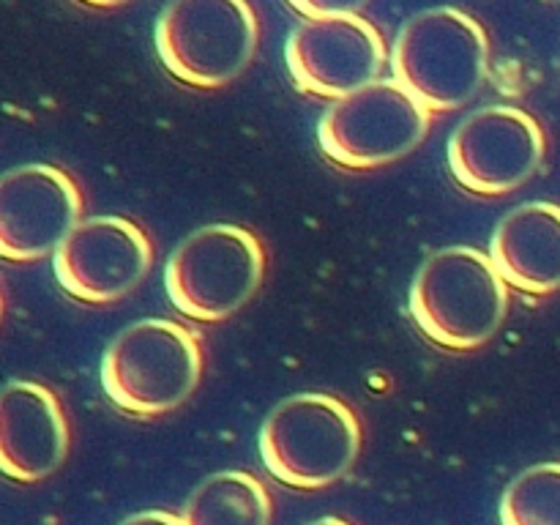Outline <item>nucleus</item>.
Wrapping results in <instances>:
<instances>
[{
  "instance_id": "4468645a",
  "label": "nucleus",
  "mask_w": 560,
  "mask_h": 525,
  "mask_svg": "<svg viewBox=\"0 0 560 525\" xmlns=\"http://www.w3.org/2000/svg\"><path fill=\"white\" fill-rule=\"evenodd\" d=\"M180 517L184 525H271V495L249 470H222L191 492Z\"/></svg>"
},
{
  "instance_id": "f257e3e1",
  "label": "nucleus",
  "mask_w": 560,
  "mask_h": 525,
  "mask_svg": "<svg viewBox=\"0 0 560 525\" xmlns=\"http://www.w3.org/2000/svg\"><path fill=\"white\" fill-rule=\"evenodd\" d=\"M509 312V284L492 257L476 246L438 249L410 288V315L424 337L446 350L485 345Z\"/></svg>"
},
{
  "instance_id": "6e6552de",
  "label": "nucleus",
  "mask_w": 560,
  "mask_h": 525,
  "mask_svg": "<svg viewBox=\"0 0 560 525\" xmlns=\"http://www.w3.org/2000/svg\"><path fill=\"white\" fill-rule=\"evenodd\" d=\"M430 115L397 77H388L334 102L317 124V142L328 162L345 170L383 167L421 145Z\"/></svg>"
},
{
  "instance_id": "f3484780",
  "label": "nucleus",
  "mask_w": 560,
  "mask_h": 525,
  "mask_svg": "<svg viewBox=\"0 0 560 525\" xmlns=\"http://www.w3.org/2000/svg\"><path fill=\"white\" fill-rule=\"evenodd\" d=\"M310 525H353V523H348V520H342V517H320Z\"/></svg>"
},
{
  "instance_id": "1a4fd4ad",
  "label": "nucleus",
  "mask_w": 560,
  "mask_h": 525,
  "mask_svg": "<svg viewBox=\"0 0 560 525\" xmlns=\"http://www.w3.org/2000/svg\"><path fill=\"white\" fill-rule=\"evenodd\" d=\"M547 140L539 120L512 104L476 109L448 137V170L465 191L501 197L528 184Z\"/></svg>"
},
{
  "instance_id": "39448f33",
  "label": "nucleus",
  "mask_w": 560,
  "mask_h": 525,
  "mask_svg": "<svg viewBox=\"0 0 560 525\" xmlns=\"http://www.w3.org/2000/svg\"><path fill=\"white\" fill-rule=\"evenodd\" d=\"M260 38L246 0H175L159 14L153 44L164 71L189 88H224L252 63Z\"/></svg>"
},
{
  "instance_id": "ddd939ff",
  "label": "nucleus",
  "mask_w": 560,
  "mask_h": 525,
  "mask_svg": "<svg viewBox=\"0 0 560 525\" xmlns=\"http://www.w3.org/2000/svg\"><path fill=\"white\" fill-rule=\"evenodd\" d=\"M490 257L509 288L550 295L560 288V206L536 200L514 208L495 228Z\"/></svg>"
},
{
  "instance_id": "423d86ee",
  "label": "nucleus",
  "mask_w": 560,
  "mask_h": 525,
  "mask_svg": "<svg viewBox=\"0 0 560 525\" xmlns=\"http://www.w3.org/2000/svg\"><path fill=\"white\" fill-rule=\"evenodd\" d=\"M266 277V249L249 228L206 224L180 241L164 268V288L180 315L219 323L235 315Z\"/></svg>"
},
{
  "instance_id": "2eb2a0df",
  "label": "nucleus",
  "mask_w": 560,
  "mask_h": 525,
  "mask_svg": "<svg viewBox=\"0 0 560 525\" xmlns=\"http://www.w3.org/2000/svg\"><path fill=\"white\" fill-rule=\"evenodd\" d=\"M501 525H560V463H539L501 498Z\"/></svg>"
},
{
  "instance_id": "9d476101",
  "label": "nucleus",
  "mask_w": 560,
  "mask_h": 525,
  "mask_svg": "<svg viewBox=\"0 0 560 525\" xmlns=\"http://www.w3.org/2000/svg\"><path fill=\"white\" fill-rule=\"evenodd\" d=\"M153 244L145 230L126 217H88L52 255L66 295L82 304H113L145 279Z\"/></svg>"
},
{
  "instance_id": "20e7f679",
  "label": "nucleus",
  "mask_w": 560,
  "mask_h": 525,
  "mask_svg": "<svg viewBox=\"0 0 560 525\" xmlns=\"http://www.w3.org/2000/svg\"><path fill=\"white\" fill-rule=\"evenodd\" d=\"M359 452V416L334 394H293L262 421V465L273 479L295 490H320L339 481L353 468Z\"/></svg>"
},
{
  "instance_id": "dca6fc26",
  "label": "nucleus",
  "mask_w": 560,
  "mask_h": 525,
  "mask_svg": "<svg viewBox=\"0 0 560 525\" xmlns=\"http://www.w3.org/2000/svg\"><path fill=\"white\" fill-rule=\"evenodd\" d=\"M120 525H184V517H178L173 512H162V509H151V512L131 514Z\"/></svg>"
},
{
  "instance_id": "f03ea898",
  "label": "nucleus",
  "mask_w": 560,
  "mask_h": 525,
  "mask_svg": "<svg viewBox=\"0 0 560 525\" xmlns=\"http://www.w3.org/2000/svg\"><path fill=\"white\" fill-rule=\"evenodd\" d=\"M394 77L430 113H452L479 93L490 69V38L468 11L438 5L410 16L392 52Z\"/></svg>"
},
{
  "instance_id": "7ed1b4c3",
  "label": "nucleus",
  "mask_w": 560,
  "mask_h": 525,
  "mask_svg": "<svg viewBox=\"0 0 560 525\" xmlns=\"http://www.w3.org/2000/svg\"><path fill=\"white\" fill-rule=\"evenodd\" d=\"M200 339L167 317L126 326L102 359V386L109 402L129 416H162L200 386Z\"/></svg>"
},
{
  "instance_id": "0eeeda50",
  "label": "nucleus",
  "mask_w": 560,
  "mask_h": 525,
  "mask_svg": "<svg viewBox=\"0 0 560 525\" xmlns=\"http://www.w3.org/2000/svg\"><path fill=\"white\" fill-rule=\"evenodd\" d=\"M304 20L284 44V66L295 88L342 102L377 82L386 66V42L375 22L350 9L293 5Z\"/></svg>"
},
{
  "instance_id": "f8f14e48",
  "label": "nucleus",
  "mask_w": 560,
  "mask_h": 525,
  "mask_svg": "<svg viewBox=\"0 0 560 525\" xmlns=\"http://www.w3.org/2000/svg\"><path fill=\"white\" fill-rule=\"evenodd\" d=\"M69 454V419L52 388L9 381L0 394V470L33 485L55 474Z\"/></svg>"
},
{
  "instance_id": "9b49d317",
  "label": "nucleus",
  "mask_w": 560,
  "mask_h": 525,
  "mask_svg": "<svg viewBox=\"0 0 560 525\" xmlns=\"http://www.w3.org/2000/svg\"><path fill=\"white\" fill-rule=\"evenodd\" d=\"M82 222V191L63 167L22 164L0 180V255L33 262L55 255Z\"/></svg>"
}]
</instances>
